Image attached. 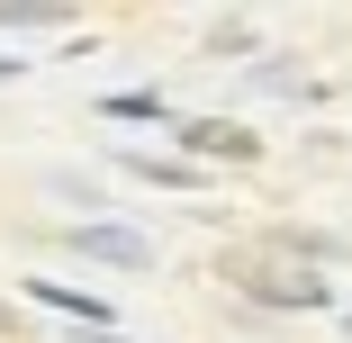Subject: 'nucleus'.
Segmentation results:
<instances>
[{"mask_svg":"<svg viewBox=\"0 0 352 343\" xmlns=\"http://www.w3.org/2000/svg\"><path fill=\"white\" fill-rule=\"evenodd\" d=\"M100 118H163V91H118L100 100Z\"/></svg>","mask_w":352,"mask_h":343,"instance_id":"obj_4","label":"nucleus"},{"mask_svg":"<svg viewBox=\"0 0 352 343\" xmlns=\"http://www.w3.org/2000/svg\"><path fill=\"white\" fill-rule=\"evenodd\" d=\"M0 73H19V63H10V54H0Z\"/></svg>","mask_w":352,"mask_h":343,"instance_id":"obj_6","label":"nucleus"},{"mask_svg":"<svg viewBox=\"0 0 352 343\" xmlns=\"http://www.w3.org/2000/svg\"><path fill=\"white\" fill-rule=\"evenodd\" d=\"M28 289H36L45 307H63V316H82V325L109 334V298H100V289H73V280H28Z\"/></svg>","mask_w":352,"mask_h":343,"instance_id":"obj_2","label":"nucleus"},{"mask_svg":"<svg viewBox=\"0 0 352 343\" xmlns=\"http://www.w3.org/2000/svg\"><path fill=\"white\" fill-rule=\"evenodd\" d=\"M0 27H54V10H0Z\"/></svg>","mask_w":352,"mask_h":343,"instance_id":"obj_5","label":"nucleus"},{"mask_svg":"<svg viewBox=\"0 0 352 343\" xmlns=\"http://www.w3.org/2000/svg\"><path fill=\"white\" fill-rule=\"evenodd\" d=\"M181 145H190V154H235V163H244L253 135H235V126H217V118H199V126H181Z\"/></svg>","mask_w":352,"mask_h":343,"instance_id":"obj_3","label":"nucleus"},{"mask_svg":"<svg viewBox=\"0 0 352 343\" xmlns=\"http://www.w3.org/2000/svg\"><path fill=\"white\" fill-rule=\"evenodd\" d=\"M0 334H10V307H0Z\"/></svg>","mask_w":352,"mask_h":343,"instance_id":"obj_7","label":"nucleus"},{"mask_svg":"<svg viewBox=\"0 0 352 343\" xmlns=\"http://www.w3.org/2000/svg\"><path fill=\"white\" fill-rule=\"evenodd\" d=\"M73 244H82L91 262H118V271H145V262H154V244L126 235V226H73Z\"/></svg>","mask_w":352,"mask_h":343,"instance_id":"obj_1","label":"nucleus"}]
</instances>
